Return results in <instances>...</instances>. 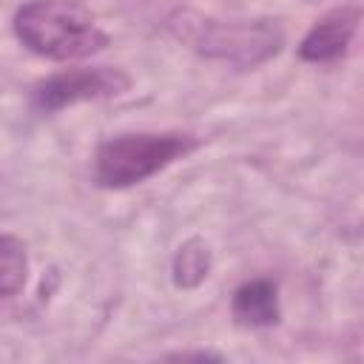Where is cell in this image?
I'll list each match as a JSON object with an SVG mask.
<instances>
[{"instance_id":"obj_4","label":"cell","mask_w":364,"mask_h":364,"mask_svg":"<svg viewBox=\"0 0 364 364\" xmlns=\"http://www.w3.org/2000/svg\"><path fill=\"white\" fill-rule=\"evenodd\" d=\"M128 85H131V77L119 68H108V65L68 68V71H60L43 82H37L31 91V102L37 111L54 114V111H63L74 102L122 94Z\"/></svg>"},{"instance_id":"obj_2","label":"cell","mask_w":364,"mask_h":364,"mask_svg":"<svg viewBox=\"0 0 364 364\" xmlns=\"http://www.w3.org/2000/svg\"><path fill=\"white\" fill-rule=\"evenodd\" d=\"M199 142L191 134L162 131V134H119L102 139L94 154V179L102 188H131L154 173L165 171L171 162L188 156Z\"/></svg>"},{"instance_id":"obj_7","label":"cell","mask_w":364,"mask_h":364,"mask_svg":"<svg viewBox=\"0 0 364 364\" xmlns=\"http://www.w3.org/2000/svg\"><path fill=\"white\" fill-rule=\"evenodd\" d=\"M171 273H173V284L182 290L199 287L208 273H210V250L202 239H188L171 262Z\"/></svg>"},{"instance_id":"obj_1","label":"cell","mask_w":364,"mask_h":364,"mask_svg":"<svg viewBox=\"0 0 364 364\" xmlns=\"http://www.w3.org/2000/svg\"><path fill=\"white\" fill-rule=\"evenodd\" d=\"M14 34L31 54L54 63L82 60L108 46V34L80 0L23 3L14 14Z\"/></svg>"},{"instance_id":"obj_3","label":"cell","mask_w":364,"mask_h":364,"mask_svg":"<svg viewBox=\"0 0 364 364\" xmlns=\"http://www.w3.org/2000/svg\"><path fill=\"white\" fill-rule=\"evenodd\" d=\"M176 31L208 60H219L233 68H256L284 46V31L273 20H191L185 14Z\"/></svg>"},{"instance_id":"obj_8","label":"cell","mask_w":364,"mask_h":364,"mask_svg":"<svg viewBox=\"0 0 364 364\" xmlns=\"http://www.w3.org/2000/svg\"><path fill=\"white\" fill-rule=\"evenodd\" d=\"M28 279V253L17 236H0V299L17 296Z\"/></svg>"},{"instance_id":"obj_5","label":"cell","mask_w":364,"mask_h":364,"mask_svg":"<svg viewBox=\"0 0 364 364\" xmlns=\"http://www.w3.org/2000/svg\"><path fill=\"white\" fill-rule=\"evenodd\" d=\"M358 20H361L358 6H341V9L327 11L321 20L313 23V28L299 43V57L304 63H316V65L338 60L350 48Z\"/></svg>"},{"instance_id":"obj_6","label":"cell","mask_w":364,"mask_h":364,"mask_svg":"<svg viewBox=\"0 0 364 364\" xmlns=\"http://www.w3.org/2000/svg\"><path fill=\"white\" fill-rule=\"evenodd\" d=\"M230 313L242 327H270L282 318L279 284L273 279H250L236 287Z\"/></svg>"}]
</instances>
